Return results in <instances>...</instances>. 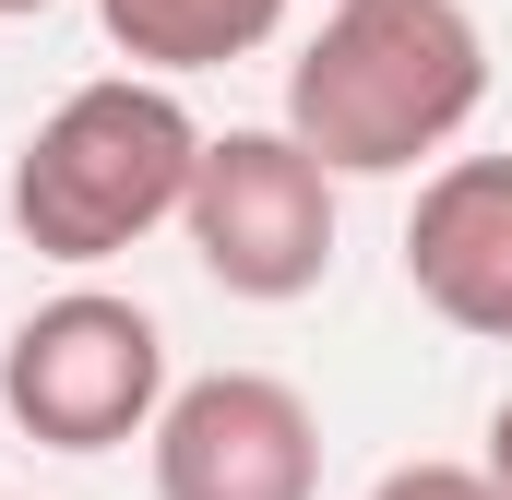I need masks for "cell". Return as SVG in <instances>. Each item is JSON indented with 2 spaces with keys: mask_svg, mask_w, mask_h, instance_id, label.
<instances>
[{
  "mask_svg": "<svg viewBox=\"0 0 512 500\" xmlns=\"http://www.w3.org/2000/svg\"><path fill=\"white\" fill-rule=\"evenodd\" d=\"M489 96V36L465 0H322V36L286 60V131L334 179H393L441 155Z\"/></svg>",
  "mask_w": 512,
  "mask_h": 500,
  "instance_id": "obj_1",
  "label": "cell"
},
{
  "mask_svg": "<svg viewBox=\"0 0 512 500\" xmlns=\"http://www.w3.org/2000/svg\"><path fill=\"white\" fill-rule=\"evenodd\" d=\"M191 167H203V120L179 108L167 72L72 84L48 120L24 131V155H12V227H24V250L96 274V262H120L131 239L179 227Z\"/></svg>",
  "mask_w": 512,
  "mask_h": 500,
  "instance_id": "obj_2",
  "label": "cell"
},
{
  "mask_svg": "<svg viewBox=\"0 0 512 500\" xmlns=\"http://www.w3.org/2000/svg\"><path fill=\"white\" fill-rule=\"evenodd\" d=\"M155 405H167V334L143 298L60 286L0 346V417L48 453H120L155 429Z\"/></svg>",
  "mask_w": 512,
  "mask_h": 500,
  "instance_id": "obj_3",
  "label": "cell"
},
{
  "mask_svg": "<svg viewBox=\"0 0 512 500\" xmlns=\"http://www.w3.org/2000/svg\"><path fill=\"white\" fill-rule=\"evenodd\" d=\"M179 239L227 298L286 310V298H310L334 274V167L298 131H203Z\"/></svg>",
  "mask_w": 512,
  "mask_h": 500,
  "instance_id": "obj_4",
  "label": "cell"
},
{
  "mask_svg": "<svg viewBox=\"0 0 512 500\" xmlns=\"http://www.w3.org/2000/svg\"><path fill=\"white\" fill-rule=\"evenodd\" d=\"M155 500H322V417L274 370H203L155 405Z\"/></svg>",
  "mask_w": 512,
  "mask_h": 500,
  "instance_id": "obj_5",
  "label": "cell"
},
{
  "mask_svg": "<svg viewBox=\"0 0 512 500\" xmlns=\"http://www.w3.org/2000/svg\"><path fill=\"white\" fill-rule=\"evenodd\" d=\"M405 286L477 334V346H512V155H453L429 167L417 215H405Z\"/></svg>",
  "mask_w": 512,
  "mask_h": 500,
  "instance_id": "obj_6",
  "label": "cell"
},
{
  "mask_svg": "<svg viewBox=\"0 0 512 500\" xmlns=\"http://www.w3.org/2000/svg\"><path fill=\"white\" fill-rule=\"evenodd\" d=\"M108 48L131 72H215V60H251L262 36L286 24V0H96Z\"/></svg>",
  "mask_w": 512,
  "mask_h": 500,
  "instance_id": "obj_7",
  "label": "cell"
},
{
  "mask_svg": "<svg viewBox=\"0 0 512 500\" xmlns=\"http://www.w3.org/2000/svg\"><path fill=\"white\" fill-rule=\"evenodd\" d=\"M370 500H512V489L489 477V465H393Z\"/></svg>",
  "mask_w": 512,
  "mask_h": 500,
  "instance_id": "obj_8",
  "label": "cell"
},
{
  "mask_svg": "<svg viewBox=\"0 0 512 500\" xmlns=\"http://www.w3.org/2000/svg\"><path fill=\"white\" fill-rule=\"evenodd\" d=\"M477 465H489V477H501V489H512V393H501V405H489V453H477Z\"/></svg>",
  "mask_w": 512,
  "mask_h": 500,
  "instance_id": "obj_9",
  "label": "cell"
},
{
  "mask_svg": "<svg viewBox=\"0 0 512 500\" xmlns=\"http://www.w3.org/2000/svg\"><path fill=\"white\" fill-rule=\"evenodd\" d=\"M12 12H48V0H0V24H12Z\"/></svg>",
  "mask_w": 512,
  "mask_h": 500,
  "instance_id": "obj_10",
  "label": "cell"
}]
</instances>
